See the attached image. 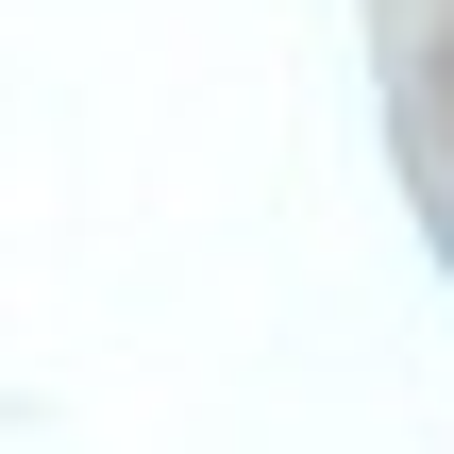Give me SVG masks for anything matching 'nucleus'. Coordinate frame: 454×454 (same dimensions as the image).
<instances>
[]
</instances>
